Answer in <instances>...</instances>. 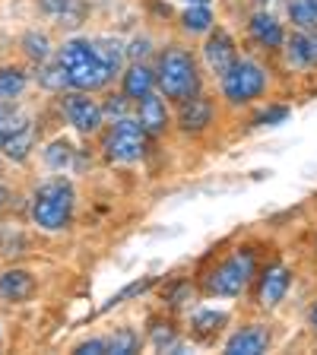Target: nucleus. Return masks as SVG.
<instances>
[{"label":"nucleus","mask_w":317,"mask_h":355,"mask_svg":"<svg viewBox=\"0 0 317 355\" xmlns=\"http://www.w3.org/2000/svg\"><path fill=\"white\" fill-rule=\"evenodd\" d=\"M58 64L64 67L67 83L74 89H80V92H96V89H102L105 83L111 80L108 67L98 60L92 42H86V38H70V42L60 48Z\"/></svg>","instance_id":"nucleus-1"},{"label":"nucleus","mask_w":317,"mask_h":355,"mask_svg":"<svg viewBox=\"0 0 317 355\" xmlns=\"http://www.w3.org/2000/svg\"><path fill=\"white\" fill-rule=\"evenodd\" d=\"M74 187L64 178H54L48 184H42L35 191L32 200V219H35L38 229L44 232H60L70 225V216H74Z\"/></svg>","instance_id":"nucleus-2"},{"label":"nucleus","mask_w":317,"mask_h":355,"mask_svg":"<svg viewBox=\"0 0 317 355\" xmlns=\"http://www.w3.org/2000/svg\"><path fill=\"white\" fill-rule=\"evenodd\" d=\"M155 83L162 89L165 98H185L197 96L200 89V76H197V67H194V58L185 51V48H169L159 60V73H155Z\"/></svg>","instance_id":"nucleus-3"},{"label":"nucleus","mask_w":317,"mask_h":355,"mask_svg":"<svg viewBox=\"0 0 317 355\" xmlns=\"http://www.w3.org/2000/svg\"><path fill=\"white\" fill-rule=\"evenodd\" d=\"M266 89V73L260 70L254 60H235V64L222 73V96L232 105L254 102Z\"/></svg>","instance_id":"nucleus-4"},{"label":"nucleus","mask_w":317,"mask_h":355,"mask_svg":"<svg viewBox=\"0 0 317 355\" xmlns=\"http://www.w3.org/2000/svg\"><path fill=\"white\" fill-rule=\"evenodd\" d=\"M146 153V130L140 127V121L124 118L114 121V130L105 140V155L111 162H137Z\"/></svg>","instance_id":"nucleus-5"},{"label":"nucleus","mask_w":317,"mask_h":355,"mask_svg":"<svg viewBox=\"0 0 317 355\" xmlns=\"http://www.w3.org/2000/svg\"><path fill=\"white\" fill-rule=\"evenodd\" d=\"M254 276V257L248 251H238L235 257L222 260L207 279V288L213 295H238Z\"/></svg>","instance_id":"nucleus-6"},{"label":"nucleus","mask_w":317,"mask_h":355,"mask_svg":"<svg viewBox=\"0 0 317 355\" xmlns=\"http://www.w3.org/2000/svg\"><path fill=\"white\" fill-rule=\"evenodd\" d=\"M64 111H67V121L76 127L80 133H96L98 127H102V108L96 105V98L83 96V92H76V96H64Z\"/></svg>","instance_id":"nucleus-7"},{"label":"nucleus","mask_w":317,"mask_h":355,"mask_svg":"<svg viewBox=\"0 0 317 355\" xmlns=\"http://www.w3.org/2000/svg\"><path fill=\"white\" fill-rule=\"evenodd\" d=\"M203 58H207L209 70L213 73H225L232 64L238 60V51H235V42H232L225 32H216V35H209V42L203 44Z\"/></svg>","instance_id":"nucleus-8"},{"label":"nucleus","mask_w":317,"mask_h":355,"mask_svg":"<svg viewBox=\"0 0 317 355\" xmlns=\"http://www.w3.org/2000/svg\"><path fill=\"white\" fill-rule=\"evenodd\" d=\"M266 346H270V330L254 324V327L238 330L235 336L225 343V352L229 355H260V352H266Z\"/></svg>","instance_id":"nucleus-9"},{"label":"nucleus","mask_w":317,"mask_h":355,"mask_svg":"<svg viewBox=\"0 0 317 355\" xmlns=\"http://www.w3.org/2000/svg\"><path fill=\"white\" fill-rule=\"evenodd\" d=\"M289 282H292V276H289L286 266H270L264 273V279H260V304L264 308H276L286 298Z\"/></svg>","instance_id":"nucleus-10"},{"label":"nucleus","mask_w":317,"mask_h":355,"mask_svg":"<svg viewBox=\"0 0 317 355\" xmlns=\"http://www.w3.org/2000/svg\"><path fill=\"white\" fill-rule=\"evenodd\" d=\"M35 292V276L29 270H7L0 276V298L3 302H26Z\"/></svg>","instance_id":"nucleus-11"},{"label":"nucleus","mask_w":317,"mask_h":355,"mask_svg":"<svg viewBox=\"0 0 317 355\" xmlns=\"http://www.w3.org/2000/svg\"><path fill=\"white\" fill-rule=\"evenodd\" d=\"M213 121V105L207 98L200 96H191L181 102V111H178V124L185 130H203V127Z\"/></svg>","instance_id":"nucleus-12"},{"label":"nucleus","mask_w":317,"mask_h":355,"mask_svg":"<svg viewBox=\"0 0 317 355\" xmlns=\"http://www.w3.org/2000/svg\"><path fill=\"white\" fill-rule=\"evenodd\" d=\"M140 127L146 133H162L169 127V108H165V98H159L155 92L140 98Z\"/></svg>","instance_id":"nucleus-13"},{"label":"nucleus","mask_w":317,"mask_h":355,"mask_svg":"<svg viewBox=\"0 0 317 355\" xmlns=\"http://www.w3.org/2000/svg\"><path fill=\"white\" fill-rule=\"evenodd\" d=\"M153 86H155V73L149 70L146 64H140V60H137V64L124 73V96L133 98V102H140L143 96H149Z\"/></svg>","instance_id":"nucleus-14"},{"label":"nucleus","mask_w":317,"mask_h":355,"mask_svg":"<svg viewBox=\"0 0 317 355\" xmlns=\"http://www.w3.org/2000/svg\"><path fill=\"white\" fill-rule=\"evenodd\" d=\"M289 64L292 67H314L317 64V29L292 35V42H289Z\"/></svg>","instance_id":"nucleus-15"},{"label":"nucleus","mask_w":317,"mask_h":355,"mask_svg":"<svg viewBox=\"0 0 317 355\" xmlns=\"http://www.w3.org/2000/svg\"><path fill=\"white\" fill-rule=\"evenodd\" d=\"M248 29H251V38H254V42L264 44V48H280L282 38H286V35H282V26L273 19V16H266V13H257V16H254Z\"/></svg>","instance_id":"nucleus-16"},{"label":"nucleus","mask_w":317,"mask_h":355,"mask_svg":"<svg viewBox=\"0 0 317 355\" xmlns=\"http://www.w3.org/2000/svg\"><path fill=\"white\" fill-rule=\"evenodd\" d=\"M32 143H35V127L22 124L19 130H13L7 140H3V146H0V149H3L10 159H16V162H19V159H26V155H29Z\"/></svg>","instance_id":"nucleus-17"},{"label":"nucleus","mask_w":317,"mask_h":355,"mask_svg":"<svg viewBox=\"0 0 317 355\" xmlns=\"http://www.w3.org/2000/svg\"><path fill=\"white\" fill-rule=\"evenodd\" d=\"M29 86L26 73L19 67H0V102H10V98L22 96V89Z\"/></svg>","instance_id":"nucleus-18"},{"label":"nucleus","mask_w":317,"mask_h":355,"mask_svg":"<svg viewBox=\"0 0 317 355\" xmlns=\"http://www.w3.org/2000/svg\"><path fill=\"white\" fill-rule=\"evenodd\" d=\"M181 26H185L191 35H200V32H209L213 29V13H209L207 3H191L181 16Z\"/></svg>","instance_id":"nucleus-19"},{"label":"nucleus","mask_w":317,"mask_h":355,"mask_svg":"<svg viewBox=\"0 0 317 355\" xmlns=\"http://www.w3.org/2000/svg\"><path fill=\"white\" fill-rule=\"evenodd\" d=\"M92 48H96L98 60L108 67V73L111 76L118 73L121 64H124V44H121V42H111V38H98V42H92Z\"/></svg>","instance_id":"nucleus-20"},{"label":"nucleus","mask_w":317,"mask_h":355,"mask_svg":"<svg viewBox=\"0 0 317 355\" xmlns=\"http://www.w3.org/2000/svg\"><path fill=\"white\" fill-rule=\"evenodd\" d=\"M289 19L295 22L298 29H305V32L317 29V7H314V0H289Z\"/></svg>","instance_id":"nucleus-21"},{"label":"nucleus","mask_w":317,"mask_h":355,"mask_svg":"<svg viewBox=\"0 0 317 355\" xmlns=\"http://www.w3.org/2000/svg\"><path fill=\"white\" fill-rule=\"evenodd\" d=\"M70 159H74V146L67 140H54L51 146L44 149V162L51 165L54 171H64L67 165H70Z\"/></svg>","instance_id":"nucleus-22"},{"label":"nucleus","mask_w":317,"mask_h":355,"mask_svg":"<svg viewBox=\"0 0 317 355\" xmlns=\"http://www.w3.org/2000/svg\"><path fill=\"white\" fill-rule=\"evenodd\" d=\"M22 48H26V54H29L32 60H44L51 54V42H48L44 32H29V35L22 38Z\"/></svg>","instance_id":"nucleus-23"},{"label":"nucleus","mask_w":317,"mask_h":355,"mask_svg":"<svg viewBox=\"0 0 317 355\" xmlns=\"http://www.w3.org/2000/svg\"><path fill=\"white\" fill-rule=\"evenodd\" d=\"M149 286H153V276H146V279H137V282H130V286H127L124 292H118V295L111 298V302H105V304H102V311L118 308V304H124L127 298H133V295H143V292H146Z\"/></svg>","instance_id":"nucleus-24"},{"label":"nucleus","mask_w":317,"mask_h":355,"mask_svg":"<svg viewBox=\"0 0 317 355\" xmlns=\"http://www.w3.org/2000/svg\"><path fill=\"white\" fill-rule=\"evenodd\" d=\"M38 83H42L44 89H54V92H64V86H70V83H67L64 67H60V64L44 67L42 73H38Z\"/></svg>","instance_id":"nucleus-25"},{"label":"nucleus","mask_w":317,"mask_h":355,"mask_svg":"<svg viewBox=\"0 0 317 355\" xmlns=\"http://www.w3.org/2000/svg\"><path fill=\"white\" fill-rule=\"evenodd\" d=\"M105 343H108V352H114V355L137 352V333H130V330L114 333V336H111V340H105Z\"/></svg>","instance_id":"nucleus-26"},{"label":"nucleus","mask_w":317,"mask_h":355,"mask_svg":"<svg viewBox=\"0 0 317 355\" xmlns=\"http://www.w3.org/2000/svg\"><path fill=\"white\" fill-rule=\"evenodd\" d=\"M222 324H225V314H222V311H200L197 320H194V327H197L200 333H213V330H219Z\"/></svg>","instance_id":"nucleus-27"},{"label":"nucleus","mask_w":317,"mask_h":355,"mask_svg":"<svg viewBox=\"0 0 317 355\" xmlns=\"http://www.w3.org/2000/svg\"><path fill=\"white\" fill-rule=\"evenodd\" d=\"M286 118H289V108L286 105H276V108H266L264 114H257L254 124H282Z\"/></svg>","instance_id":"nucleus-28"},{"label":"nucleus","mask_w":317,"mask_h":355,"mask_svg":"<svg viewBox=\"0 0 317 355\" xmlns=\"http://www.w3.org/2000/svg\"><path fill=\"white\" fill-rule=\"evenodd\" d=\"M102 114H108V118H124V114H127V96L108 98V102H105V108H102Z\"/></svg>","instance_id":"nucleus-29"},{"label":"nucleus","mask_w":317,"mask_h":355,"mask_svg":"<svg viewBox=\"0 0 317 355\" xmlns=\"http://www.w3.org/2000/svg\"><path fill=\"white\" fill-rule=\"evenodd\" d=\"M153 343H155L159 349L175 346V330H171L169 324H165V327H155V330H153Z\"/></svg>","instance_id":"nucleus-30"},{"label":"nucleus","mask_w":317,"mask_h":355,"mask_svg":"<svg viewBox=\"0 0 317 355\" xmlns=\"http://www.w3.org/2000/svg\"><path fill=\"white\" fill-rule=\"evenodd\" d=\"M38 3H42V10L48 16H64L67 10L74 7V0H38Z\"/></svg>","instance_id":"nucleus-31"},{"label":"nucleus","mask_w":317,"mask_h":355,"mask_svg":"<svg viewBox=\"0 0 317 355\" xmlns=\"http://www.w3.org/2000/svg\"><path fill=\"white\" fill-rule=\"evenodd\" d=\"M76 352L80 355H102V352H108V343L105 340H89V343H80Z\"/></svg>","instance_id":"nucleus-32"},{"label":"nucleus","mask_w":317,"mask_h":355,"mask_svg":"<svg viewBox=\"0 0 317 355\" xmlns=\"http://www.w3.org/2000/svg\"><path fill=\"white\" fill-rule=\"evenodd\" d=\"M127 54H130L133 60H140V58H146L149 54V38H137V42L127 48Z\"/></svg>","instance_id":"nucleus-33"},{"label":"nucleus","mask_w":317,"mask_h":355,"mask_svg":"<svg viewBox=\"0 0 317 355\" xmlns=\"http://www.w3.org/2000/svg\"><path fill=\"white\" fill-rule=\"evenodd\" d=\"M311 324H314V330H317V304L311 308Z\"/></svg>","instance_id":"nucleus-34"},{"label":"nucleus","mask_w":317,"mask_h":355,"mask_svg":"<svg viewBox=\"0 0 317 355\" xmlns=\"http://www.w3.org/2000/svg\"><path fill=\"white\" fill-rule=\"evenodd\" d=\"M7 197H10V193L3 191V187H0V207H3V203H7Z\"/></svg>","instance_id":"nucleus-35"},{"label":"nucleus","mask_w":317,"mask_h":355,"mask_svg":"<svg viewBox=\"0 0 317 355\" xmlns=\"http://www.w3.org/2000/svg\"><path fill=\"white\" fill-rule=\"evenodd\" d=\"M187 3H209V0H187Z\"/></svg>","instance_id":"nucleus-36"},{"label":"nucleus","mask_w":317,"mask_h":355,"mask_svg":"<svg viewBox=\"0 0 317 355\" xmlns=\"http://www.w3.org/2000/svg\"><path fill=\"white\" fill-rule=\"evenodd\" d=\"M257 3H266V0H257Z\"/></svg>","instance_id":"nucleus-37"},{"label":"nucleus","mask_w":317,"mask_h":355,"mask_svg":"<svg viewBox=\"0 0 317 355\" xmlns=\"http://www.w3.org/2000/svg\"><path fill=\"white\" fill-rule=\"evenodd\" d=\"M314 7H317V0H314Z\"/></svg>","instance_id":"nucleus-38"}]
</instances>
